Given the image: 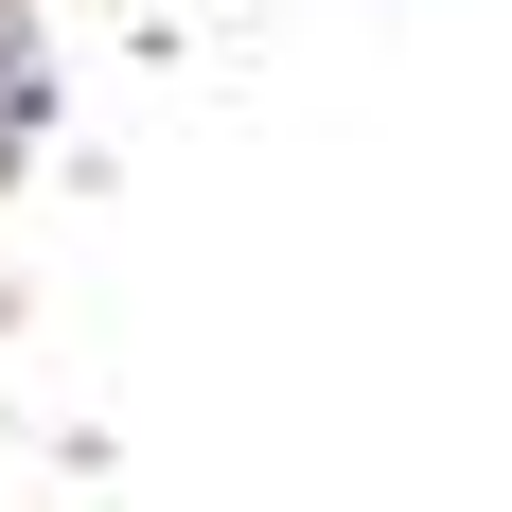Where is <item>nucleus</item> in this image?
<instances>
[{
    "instance_id": "obj_1",
    "label": "nucleus",
    "mask_w": 512,
    "mask_h": 512,
    "mask_svg": "<svg viewBox=\"0 0 512 512\" xmlns=\"http://www.w3.org/2000/svg\"><path fill=\"white\" fill-rule=\"evenodd\" d=\"M36 142H53V53L18 36V18H0V177H18Z\"/></svg>"
}]
</instances>
